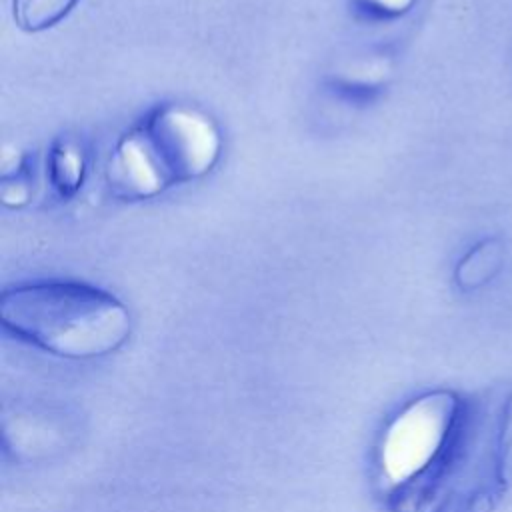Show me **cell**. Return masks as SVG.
Returning a JSON list of instances; mask_svg holds the SVG:
<instances>
[{"mask_svg":"<svg viewBox=\"0 0 512 512\" xmlns=\"http://www.w3.org/2000/svg\"><path fill=\"white\" fill-rule=\"evenodd\" d=\"M78 0H12V12L18 28L42 32L64 20Z\"/></svg>","mask_w":512,"mask_h":512,"instance_id":"obj_6","label":"cell"},{"mask_svg":"<svg viewBox=\"0 0 512 512\" xmlns=\"http://www.w3.org/2000/svg\"><path fill=\"white\" fill-rule=\"evenodd\" d=\"M504 244L500 238H484L474 244L456 264L454 280L462 290H476L488 284L504 264Z\"/></svg>","mask_w":512,"mask_h":512,"instance_id":"obj_5","label":"cell"},{"mask_svg":"<svg viewBox=\"0 0 512 512\" xmlns=\"http://www.w3.org/2000/svg\"><path fill=\"white\" fill-rule=\"evenodd\" d=\"M2 202L6 206H22L28 202V186L24 184L22 176L4 178L2 182Z\"/></svg>","mask_w":512,"mask_h":512,"instance_id":"obj_8","label":"cell"},{"mask_svg":"<svg viewBox=\"0 0 512 512\" xmlns=\"http://www.w3.org/2000/svg\"><path fill=\"white\" fill-rule=\"evenodd\" d=\"M0 318L14 336L62 358H98L130 336L128 308L110 292L84 282L44 280L6 288Z\"/></svg>","mask_w":512,"mask_h":512,"instance_id":"obj_2","label":"cell"},{"mask_svg":"<svg viewBox=\"0 0 512 512\" xmlns=\"http://www.w3.org/2000/svg\"><path fill=\"white\" fill-rule=\"evenodd\" d=\"M462 430L460 402L446 392L408 404L386 428L380 444L382 478L404 488L430 480L448 464Z\"/></svg>","mask_w":512,"mask_h":512,"instance_id":"obj_3","label":"cell"},{"mask_svg":"<svg viewBox=\"0 0 512 512\" xmlns=\"http://www.w3.org/2000/svg\"><path fill=\"white\" fill-rule=\"evenodd\" d=\"M46 172L52 188L64 200L78 194L86 178V154L72 138H58L48 152Z\"/></svg>","mask_w":512,"mask_h":512,"instance_id":"obj_4","label":"cell"},{"mask_svg":"<svg viewBox=\"0 0 512 512\" xmlns=\"http://www.w3.org/2000/svg\"><path fill=\"white\" fill-rule=\"evenodd\" d=\"M222 148L220 126L208 112L162 102L118 138L106 160V186L120 200H150L210 174Z\"/></svg>","mask_w":512,"mask_h":512,"instance_id":"obj_1","label":"cell"},{"mask_svg":"<svg viewBox=\"0 0 512 512\" xmlns=\"http://www.w3.org/2000/svg\"><path fill=\"white\" fill-rule=\"evenodd\" d=\"M358 8L366 14L384 18V16H398L410 10L414 0H356Z\"/></svg>","mask_w":512,"mask_h":512,"instance_id":"obj_7","label":"cell"}]
</instances>
